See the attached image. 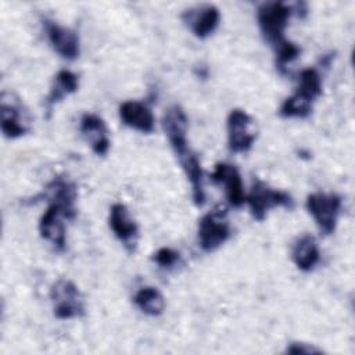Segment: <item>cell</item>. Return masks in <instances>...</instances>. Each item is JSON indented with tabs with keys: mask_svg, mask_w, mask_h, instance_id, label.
I'll return each mask as SVG.
<instances>
[{
	"mask_svg": "<svg viewBox=\"0 0 355 355\" xmlns=\"http://www.w3.org/2000/svg\"><path fill=\"white\" fill-rule=\"evenodd\" d=\"M306 209L313 216L319 230L323 234H331L337 226L341 209V197L334 193L309 194L306 197Z\"/></svg>",
	"mask_w": 355,
	"mask_h": 355,
	"instance_id": "6",
	"label": "cell"
},
{
	"mask_svg": "<svg viewBox=\"0 0 355 355\" xmlns=\"http://www.w3.org/2000/svg\"><path fill=\"white\" fill-rule=\"evenodd\" d=\"M227 147L232 153H247L255 139V128L252 118L243 110L234 108L230 111L226 122Z\"/></svg>",
	"mask_w": 355,
	"mask_h": 355,
	"instance_id": "7",
	"label": "cell"
},
{
	"mask_svg": "<svg viewBox=\"0 0 355 355\" xmlns=\"http://www.w3.org/2000/svg\"><path fill=\"white\" fill-rule=\"evenodd\" d=\"M135 305L148 316H159L165 309V300L161 291L153 286L140 287L133 295Z\"/></svg>",
	"mask_w": 355,
	"mask_h": 355,
	"instance_id": "19",
	"label": "cell"
},
{
	"mask_svg": "<svg viewBox=\"0 0 355 355\" xmlns=\"http://www.w3.org/2000/svg\"><path fill=\"white\" fill-rule=\"evenodd\" d=\"M162 128L183 172L191 184L194 204L198 207L204 205L205 193L202 187V169L197 154L187 146V118L184 111L179 105L169 107L164 114Z\"/></svg>",
	"mask_w": 355,
	"mask_h": 355,
	"instance_id": "1",
	"label": "cell"
},
{
	"mask_svg": "<svg viewBox=\"0 0 355 355\" xmlns=\"http://www.w3.org/2000/svg\"><path fill=\"white\" fill-rule=\"evenodd\" d=\"M119 118L126 126L135 130L143 133H151L154 130V115L151 110L140 101H123L119 107Z\"/></svg>",
	"mask_w": 355,
	"mask_h": 355,
	"instance_id": "15",
	"label": "cell"
},
{
	"mask_svg": "<svg viewBox=\"0 0 355 355\" xmlns=\"http://www.w3.org/2000/svg\"><path fill=\"white\" fill-rule=\"evenodd\" d=\"M64 219L72 220L69 214L60 207L58 204L49 202V207L42 214L39 220V233L40 237L49 241L57 251L65 250V225Z\"/></svg>",
	"mask_w": 355,
	"mask_h": 355,
	"instance_id": "8",
	"label": "cell"
},
{
	"mask_svg": "<svg viewBox=\"0 0 355 355\" xmlns=\"http://www.w3.org/2000/svg\"><path fill=\"white\" fill-rule=\"evenodd\" d=\"M179 258H180V255H179V252L178 251H175V250H172V248H169V247H162V248H159L155 254H153V257H151V259L157 263V265H159L161 268H173L178 262H179Z\"/></svg>",
	"mask_w": 355,
	"mask_h": 355,
	"instance_id": "23",
	"label": "cell"
},
{
	"mask_svg": "<svg viewBox=\"0 0 355 355\" xmlns=\"http://www.w3.org/2000/svg\"><path fill=\"white\" fill-rule=\"evenodd\" d=\"M297 90L311 97L312 100H316L322 94V78L318 69L315 68L302 69L300 72Z\"/></svg>",
	"mask_w": 355,
	"mask_h": 355,
	"instance_id": "21",
	"label": "cell"
},
{
	"mask_svg": "<svg viewBox=\"0 0 355 355\" xmlns=\"http://www.w3.org/2000/svg\"><path fill=\"white\" fill-rule=\"evenodd\" d=\"M229 237L230 225L225 205H218L198 220V243L205 252L215 251Z\"/></svg>",
	"mask_w": 355,
	"mask_h": 355,
	"instance_id": "5",
	"label": "cell"
},
{
	"mask_svg": "<svg viewBox=\"0 0 355 355\" xmlns=\"http://www.w3.org/2000/svg\"><path fill=\"white\" fill-rule=\"evenodd\" d=\"M53 312L57 319L67 320L85 315V300L76 284L68 279H58L50 288Z\"/></svg>",
	"mask_w": 355,
	"mask_h": 355,
	"instance_id": "4",
	"label": "cell"
},
{
	"mask_svg": "<svg viewBox=\"0 0 355 355\" xmlns=\"http://www.w3.org/2000/svg\"><path fill=\"white\" fill-rule=\"evenodd\" d=\"M315 100L295 90V93L287 97L280 108L279 115L282 118H306L312 112V104Z\"/></svg>",
	"mask_w": 355,
	"mask_h": 355,
	"instance_id": "20",
	"label": "cell"
},
{
	"mask_svg": "<svg viewBox=\"0 0 355 355\" xmlns=\"http://www.w3.org/2000/svg\"><path fill=\"white\" fill-rule=\"evenodd\" d=\"M44 26L47 39L54 51L60 57L69 61L79 57V37L75 31H72L71 28H65L50 19L44 21Z\"/></svg>",
	"mask_w": 355,
	"mask_h": 355,
	"instance_id": "11",
	"label": "cell"
},
{
	"mask_svg": "<svg viewBox=\"0 0 355 355\" xmlns=\"http://www.w3.org/2000/svg\"><path fill=\"white\" fill-rule=\"evenodd\" d=\"M291 7L283 1L263 3L257 11V19L261 33L273 49L283 44L287 39L284 37V31L287 28Z\"/></svg>",
	"mask_w": 355,
	"mask_h": 355,
	"instance_id": "2",
	"label": "cell"
},
{
	"mask_svg": "<svg viewBox=\"0 0 355 355\" xmlns=\"http://www.w3.org/2000/svg\"><path fill=\"white\" fill-rule=\"evenodd\" d=\"M80 133L90 144L92 150L104 157L110 150V136L104 121L96 114H83L79 125Z\"/></svg>",
	"mask_w": 355,
	"mask_h": 355,
	"instance_id": "13",
	"label": "cell"
},
{
	"mask_svg": "<svg viewBox=\"0 0 355 355\" xmlns=\"http://www.w3.org/2000/svg\"><path fill=\"white\" fill-rule=\"evenodd\" d=\"M21 107L11 103L1 94V132L7 139H17L28 133V126L22 122Z\"/></svg>",
	"mask_w": 355,
	"mask_h": 355,
	"instance_id": "17",
	"label": "cell"
},
{
	"mask_svg": "<svg viewBox=\"0 0 355 355\" xmlns=\"http://www.w3.org/2000/svg\"><path fill=\"white\" fill-rule=\"evenodd\" d=\"M108 223L114 236L122 243L125 250L129 254L135 252L139 241V227H137V223L130 218L125 204L122 202L112 204L110 209Z\"/></svg>",
	"mask_w": 355,
	"mask_h": 355,
	"instance_id": "9",
	"label": "cell"
},
{
	"mask_svg": "<svg viewBox=\"0 0 355 355\" xmlns=\"http://www.w3.org/2000/svg\"><path fill=\"white\" fill-rule=\"evenodd\" d=\"M211 180L216 184L225 186L226 197L234 208H240L245 202V193L243 189V180L239 169L226 162H218L211 175Z\"/></svg>",
	"mask_w": 355,
	"mask_h": 355,
	"instance_id": "12",
	"label": "cell"
},
{
	"mask_svg": "<svg viewBox=\"0 0 355 355\" xmlns=\"http://www.w3.org/2000/svg\"><path fill=\"white\" fill-rule=\"evenodd\" d=\"M79 87V79L78 76L68 71V69H61L55 76L54 82L51 85L50 93L46 97V108L51 111V108L60 103L65 96L75 93Z\"/></svg>",
	"mask_w": 355,
	"mask_h": 355,
	"instance_id": "18",
	"label": "cell"
},
{
	"mask_svg": "<svg viewBox=\"0 0 355 355\" xmlns=\"http://www.w3.org/2000/svg\"><path fill=\"white\" fill-rule=\"evenodd\" d=\"M291 259L302 272H311L320 259V251L313 236L302 234L291 248Z\"/></svg>",
	"mask_w": 355,
	"mask_h": 355,
	"instance_id": "16",
	"label": "cell"
},
{
	"mask_svg": "<svg viewBox=\"0 0 355 355\" xmlns=\"http://www.w3.org/2000/svg\"><path fill=\"white\" fill-rule=\"evenodd\" d=\"M44 196L50 202L58 204L62 207L72 219L76 216V208L75 201L78 197L76 186L71 180H68L65 176H57L54 178L44 189V193L40 194Z\"/></svg>",
	"mask_w": 355,
	"mask_h": 355,
	"instance_id": "14",
	"label": "cell"
},
{
	"mask_svg": "<svg viewBox=\"0 0 355 355\" xmlns=\"http://www.w3.org/2000/svg\"><path fill=\"white\" fill-rule=\"evenodd\" d=\"M286 352L287 354H320L322 349L311 345V344H306V343H291L287 345L286 348Z\"/></svg>",
	"mask_w": 355,
	"mask_h": 355,
	"instance_id": "24",
	"label": "cell"
},
{
	"mask_svg": "<svg viewBox=\"0 0 355 355\" xmlns=\"http://www.w3.org/2000/svg\"><path fill=\"white\" fill-rule=\"evenodd\" d=\"M275 51H276V67L282 73H284L286 72V65L288 62L294 61L300 55L301 49L295 43H293L290 40H286L283 44L276 47Z\"/></svg>",
	"mask_w": 355,
	"mask_h": 355,
	"instance_id": "22",
	"label": "cell"
},
{
	"mask_svg": "<svg viewBox=\"0 0 355 355\" xmlns=\"http://www.w3.org/2000/svg\"><path fill=\"white\" fill-rule=\"evenodd\" d=\"M245 202L252 218L259 222L265 219L268 211L272 208L283 207L291 209L294 207V200L288 193L272 189L258 178L254 179L248 194H245Z\"/></svg>",
	"mask_w": 355,
	"mask_h": 355,
	"instance_id": "3",
	"label": "cell"
},
{
	"mask_svg": "<svg viewBox=\"0 0 355 355\" xmlns=\"http://www.w3.org/2000/svg\"><path fill=\"white\" fill-rule=\"evenodd\" d=\"M183 22L198 39H205L215 32L220 21L219 10L212 4L189 8L182 15Z\"/></svg>",
	"mask_w": 355,
	"mask_h": 355,
	"instance_id": "10",
	"label": "cell"
}]
</instances>
